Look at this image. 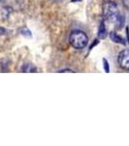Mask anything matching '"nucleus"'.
I'll return each mask as SVG.
<instances>
[{
  "mask_svg": "<svg viewBox=\"0 0 129 146\" xmlns=\"http://www.w3.org/2000/svg\"><path fill=\"white\" fill-rule=\"evenodd\" d=\"M69 42L75 49H84L88 43V37L82 30H74L69 36Z\"/></svg>",
  "mask_w": 129,
  "mask_h": 146,
  "instance_id": "1",
  "label": "nucleus"
},
{
  "mask_svg": "<svg viewBox=\"0 0 129 146\" xmlns=\"http://www.w3.org/2000/svg\"><path fill=\"white\" fill-rule=\"evenodd\" d=\"M103 15L106 20L110 21V22H115L119 15L116 4L113 1L105 2L103 5Z\"/></svg>",
  "mask_w": 129,
  "mask_h": 146,
  "instance_id": "2",
  "label": "nucleus"
},
{
  "mask_svg": "<svg viewBox=\"0 0 129 146\" xmlns=\"http://www.w3.org/2000/svg\"><path fill=\"white\" fill-rule=\"evenodd\" d=\"M118 62L120 67L129 70V50H123L118 54Z\"/></svg>",
  "mask_w": 129,
  "mask_h": 146,
  "instance_id": "3",
  "label": "nucleus"
},
{
  "mask_svg": "<svg viewBox=\"0 0 129 146\" xmlns=\"http://www.w3.org/2000/svg\"><path fill=\"white\" fill-rule=\"evenodd\" d=\"M110 38L112 39V41L116 42V43H118V44H122V45H125V40H124L122 37L120 36V35H118V33H116V32L112 31L111 33H110Z\"/></svg>",
  "mask_w": 129,
  "mask_h": 146,
  "instance_id": "4",
  "label": "nucleus"
},
{
  "mask_svg": "<svg viewBox=\"0 0 129 146\" xmlns=\"http://www.w3.org/2000/svg\"><path fill=\"white\" fill-rule=\"evenodd\" d=\"M107 36V29L106 27H105V23L101 22L99 25V28H98V37L100 39H105Z\"/></svg>",
  "mask_w": 129,
  "mask_h": 146,
  "instance_id": "5",
  "label": "nucleus"
},
{
  "mask_svg": "<svg viewBox=\"0 0 129 146\" xmlns=\"http://www.w3.org/2000/svg\"><path fill=\"white\" fill-rule=\"evenodd\" d=\"M124 22H125V20H124V17L123 15H119L118 16V18H116V20L115 21V23H116V27H118V28H121L124 25Z\"/></svg>",
  "mask_w": 129,
  "mask_h": 146,
  "instance_id": "6",
  "label": "nucleus"
},
{
  "mask_svg": "<svg viewBox=\"0 0 129 146\" xmlns=\"http://www.w3.org/2000/svg\"><path fill=\"white\" fill-rule=\"evenodd\" d=\"M23 71H25V72H27V71L33 72V71H36V68L33 67V66H31L30 64H27L25 67H23Z\"/></svg>",
  "mask_w": 129,
  "mask_h": 146,
  "instance_id": "7",
  "label": "nucleus"
},
{
  "mask_svg": "<svg viewBox=\"0 0 129 146\" xmlns=\"http://www.w3.org/2000/svg\"><path fill=\"white\" fill-rule=\"evenodd\" d=\"M103 62H104V69L106 72H110V67H109V63H108V62L106 60H103Z\"/></svg>",
  "mask_w": 129,
  "mask_h": 146,
  "instance_id": "8",
  "label": "nucleus"
},
{
  "mask_svg": "<svg viewBox=\"0 0 129 146\" xmlns=\"http://www.w3.org/2000/svg\"><path fill=\"white\" fill-rule=\"evenodd\" d=\"M123 4H124V6H125L126 8L129 9V0H123Z\"/></svg>",
  "mask_w": 129,
  "mask_h": 146,
  "instance_id": "9",
  "label": "nucleus"
},
{
  "mask_svg": "<svg viewBox=\"0 0 129 146\" xmlns=\"http://www.w3.org/2000/svg\"><path fill=\"white\" fill-rule=\"evenodd\" d=\"M58 72H73V71L70 69H64V70H60V71H58Z\"/></svg>",
  "mask_w": 129,
  "mask_h": 146,
  "instance_id": "10",
  "label": "nucleus"
},
{
  "mask_svg": "<svg viewBox=\"0 0 129 146\" xmlns=\"http://www.w3.org/2000/svg\"><path fill=\"white\" fill-rule=\"evenodd\" d=\"M79 1H82V0H72V2H79Z\"/></svg>",
  "mask_w": 129,
  "mask_h": 146,
  "instance_id": "11",
  "label": "nucleus"
}]
</instances>
